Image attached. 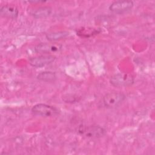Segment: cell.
<instances>
[{
    "mask_svg": "<svg viewBox=\"0 0 155 155\" xmlns=\"http://www.w3.org/2000/svg\"><path fill=\"white\" fill-rule=\"evenodd\" d=\"M125 99V95L119 92H110L103 97V104L106 108H113L120 105Z\"/></svg>",
    "mask_w": 155,
    "mask_h": 155,
    "instance_id": "1",
    "label": "cell"
},
{
    "mask_svg": "<svg viewBox=\"0 0 155 155\" xmlns=\"http://www.w3.org/2000/svg\"><path fill=\"white\" fill-rule=\"evenodd\" d=\"M62 45L56 43H41L35 47V51L37 53H50L61 50Z\"/></svg>",
    "mask_w": 155,
    "mask_h": 155,
    "instance_id": "7",
    "label": "cell"
},
{
    "mask_svg": "<svg viewBox=\"0 0 155 155\" xmlns=\"http://www.w3.org/2000/svg\"><path fill=\"white\" fill-rule=\"evenodd\" d=\"M31 112L34 115L42 117L54 116L59 114V110L55 107L45 104H38L31 108Z\"/></svg>",
    "mask_w": 155,
    "mask_h": 155,
    "instance_id": "2",
    "label": "cell"
},
{
    "mask_svg": "<svg viewBox=\"0 0 155 155\" xmlns=\"http://www.w3.org/2000/svg\"><path fill=\"white\" fill-rule=\"evenodd\" d=\"M55 57L53 55H41L30 58L28 62L30 65L34 67H42L53 62Z\"/></svg>",
    "mask_w": 155,
    "mask_h": 155,
    "instance_id": "6",
    "label": "cell"
},
{
    "mask_svg": "<svg viewBox=\"0 0 155 155\" xmlns=\"http://www.w3.org/2000/svg\"><path fill=\"white\" fill-rule=\"evenodd\" d=\"M79 133L87 137L99 138L105 134V130L98 125H91L81 128Z\"/></svg>",
    "mask_w": 155,
    "mask_h": 155,
    "instance_id": "4",
    "label": "cell"
},
{
    "mask_svg": "<svg viewBox=\"0 0 155 155\" xmlns=\"http://www.w3.org/2000/svg\"><path fill=\"white\" fill-rule=\"evenodd\" d=\"M69 33L66 31H56L53 33H48L46 35V38L50 41H55L63 38H66L68 36Z\"/></svg>",
    "mask_w": 155,
    "mask_h": 155,
    "instance_id": "10",
    "label": "cell"
},
{
    "mask_svg": "<svg viewBox=\"0 0 155 155\" xmlns=\"http://www.w3.org/2000/svg\"><path fill=\"white\" fill-rule=\"evenodd\" d=\"M101 31L98 29H95L93 28H82L77 31V35L82 37H90L93 35L99 33Z\"/></svg>",
    "mask_w": 155,
    "mask_h": 155,
    "instance_id": "11",
    "label": "cell"
},
{
    "mask_svg": "<svg viewBox=\"0 0 155 155\" xmlns=\"http://www.w3.org/2000/svg\"><path fill=\"white\" fill-rule=\"evenodd\" d=\"M133 2L131 1H114L109 7V10L116 14L125 13L132 8Z\"/></svg>",
    "mask_w": 155,
    "mask_h": 155,
    "instance_id": "5",
    "label": "cell"
},
{
    "mask_svg": "<svg viewBox=\"0 0 155 155\" xmlns=\"http://www.w3.org/2000/svg\"><path fill=\"white\" fill-rule=\"evenodd\" d=\"M134 77L128 73H118L111 77L110 83L116 87H128L134 82Z\"/></svg>",
    "mask_w": 155,
    "mask_h": 155,
    "instance_id": "3",
    "label": "cell"
},
{
    "mask_svg": "<svg viewBox=\"0 0 155 155\" xmlns=\"http://www.w3.org/2000/svg\"><path fill=\"white\" fill-rule=\"evenodd\" d=\"M28 13L35 18H44L48 16L51 14V8L49 7L30 8L28 10Z\"/></svg>",
    "mask_w": 155,
    "mask_h": 155,
    "instance_id": "8",
    "label": "cell"
},
{
    "mask_svg": "<svg viewBox=\"0 0 155 155\" xmlns=\"http://www.w3.org/2000/svg\"><path fill=\"white\" fill-rule=\"evenodd\" d=\"M18 8L12 5H5L1 7L0 14L3 17L15 19L18 15Z\"/></svg>",
    "mask_w": 155,
    "mask_h": 155,
    "instance_id": "9",
    "label": "cell"
},
{
    "mask_svg": "<svg viewBox=\"0 0 155 155\" xmlns=\"http://www.w3.org/2000/svg\"><path fill=\"white\" fill-rule=\"evenodd\" d=\"M56 74L51 71H43L37 76V79L44 82H52L56 79Z\"/></svg>",
    "mask_w": 155,
    "mask_h": 155,
    "instance_id": "12",
    "label": "cell"
}]
</instances>
